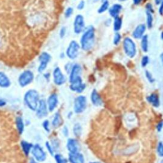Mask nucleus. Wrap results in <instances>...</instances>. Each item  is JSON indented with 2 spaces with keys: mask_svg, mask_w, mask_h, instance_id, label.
<instances>
[{
  "mask_svg": "<svg viewBox=\"0 0 163 163\" xmlns=\"http://www.w3.org/2000/svg\"><path fill=\"white\" fill-rule=\"evenodd\" d=\"M95 43V29L93 26L89 27L83 33L80 39V46L84 51L91 50Z\"/></svg>",
  "mask_w": 163,
  "mask_h": 163,
  "instance_id": "nucleus-1",
  "label": "nucleus"
},
{
  "mask_svg": "<svg viewBox=\"0 0 163 163\" xmlns=\"http://www.w3.org/2000/svg\"><path fill=\"white\" fill-rule=\"evenodd\" d=\"M108 8H109V2L108 0H106L105 2H103L101 5L99 7L98 9V13L103 14L106 11Z\"/></svg>",
  "mask_w": 163,
  "mask_h": 163,
  "instance_id": "nucleus-28",
  "label": "nucleus"
},
{
  "mask_svg": "<svg viewBox=\"0 0 163 163\" xmlns=\"http://www.w3.org/2000/svg\"><path fill=\"white\" fill-rule=\"evenodd\" d=\"M66 34V28L63 26L59 30V37L61 38H63Z\"/></svg>",
  "mask_w": 163,
  "mask_h": 163,
  "instance_id": "nucleus-36",
  "label": "nucleus"
},
{
  "mask_svg": "<svg viewBox=\"0 0 163 163\" xmlns=\"http://www.w3.org/2000/svg\"><path fill=\"white\" fill-rule=\"evenodd\" d=\"M105 1H106V0H101V2H105Z\"/></svg>",
  "mask_w": 163,
  "mask_h": 163,
  "instance_id": "nucleus-51",
  "label": "nucleus"
},
{
  "mask_svg": "<svg viewBox=\"0 0 163 163\" xmlns=\"http://www.w3.org/2000/svg\"><path fill=\"white\" fill-rule=\"evenodd\" d=\"M32 148V154L34 158L38 161L43 162L46 159V154L39 145H35Z\"/></svg>",
  "mask_w": 163,
  "mask_h": 163,
  "instance_id": "nucleus-11",
  "label": "nucleus"
},
{
  "mask_svg": "<svg viewBox=\"0 0 163 163\" xmlns=\"http://www.w3.org/2000/svg\"><path fill=\"white\" fill-rule=\"evenodd\" d=\"M147 34H144L141 40V48L143 52H147L148 51V39Z\"/></svg>",
  "mask_w": 163,
  "mask_h": 163,
  "instance_id": "nucleus-22",
  "label": "nucleus"
},
{
  "mask_svg": "<svg viewBox=\"0 0 163 163\" xmlns=\"http://www.w3.org/2000/svg\"><path fill=\"white\" fill-rule=\"evenodd\" d=\"M24 102L28 107L33 111L37 109L40 101V96L37 90L30 89L24 95Z\"/></svg>",
  "mask_w": 163,
  "mask_h": 163,
  "instance_id": "nucleus-2",
  "label": "nucleus"
},
{
  "mask_svg": "<svg viewBox=\"0 0 163 163\" xmlns=\"http://www.w3.org/2000/svg\"><path fill=\"white\" fill-rule=\"evenodd\" d=\"M160 7H159V12L160 14L161 15H162V3L161 4L159 5Z\"/></svg>",
  "mask_w": 163,
  "mask_h": 163,
  "instance_id": "nucleus-45",
  "label": "nucleus"
},
{
  "mask_svg": "<svg viewBox=\"0 0 163 163\" xmlns=\"http://www.w3.org/2000/svg\"><path fill=\"white\" fill-rule=\"evenodd\" d=\"M48 108L50 112H52L56 108L58 103V98L57 95L55 93H53L50 95L48 98Z\"/></svg>",
  "mask_w": 163,
  "mask_h": 163,
  "instance_id": "nucleus-15",
  "label": "nucleus"
},
{
  "mask_svg": "<svg viewBox=\"0 0 163 163\" xmlns=\"http://www.w3.org/2000/svg\"><path fill=\"white\" fill-rule=\"evenodd\" d=\"M16 126H17V128L18 131H19V134H22L24 131V123H23V120L21 117H18L16 119Z\"/></svg>",
  "mask_w": 163,
  "mask_h": 163,
  "instance_id": "nucleus-27",
  "label": "nucleus"
},
{
  "mask_svg": "<svg viewBox=\"0 0 163 163\" xmlns=\"http://www.w3.org/2000/svg\"><path fill=\"white\" fill-rule=\"evenodd\" d=\"M149 63V57L147 56H144L142 58V61H141V66L142 67L145 68L148 65Z\"/></svg>",
  "mask_w": 163,
  "mask_h": 163,
  "instance_id": "nucleus-32",
  "label": "nucleus"
},
{
  "mask_svg": "<svg viewBox=\"0 0 163 163\" xmlns=\"http://www.w3.org/2000/svg\"><path fill=\"white\" fill-rule=\"evenodd\" d=\"M123 49L127 56L134 58L137 53L136 46L135 41L129 37H126L123 40Z\"/></svg>",
  "mask_w": 163,
  "mask_h": 163,
  "instance_id": "nucleus-3",
  "label": "nucleus"
},
{
  "mask_svg": "<svg viewBox=\"0 0 163 163\" xmlns=\"http://www.w3.org/2000/svg\"><path fill=\"white\" fill-rule=\"evenodd\" d=\"M34 77V73L31 70H25L19 75V78H18V82L21 87H24L33 82Z\"/></svg>",
  "mask_w": 163,
  "mask_h": 163,
  "instance_id": "nucleus-4",
  "label": "nucleus"
},
{
  "mask_svg": "<svg viewBox=\"0 0 163 163\" xmlns=\"http://www.w3.org/2000/svg\"><path fill=\"white\" fill-rule=\"evenodd\" d=\"M53 80L57 86H62L66 82V78L59 67L54 68L53 71Z\"/></svg>",
  "mask_w": 163,
  "mask_h": 163,
  "instance_id": "nucleus-10",
  "label": "nucleus"
},
{
  "mask_svg": "<svg viewBox=\"0 0 163 163\" xmlns=\"http://www.w3.org/2000/svg\"><path fill=\"white\" fill-rule=\"evenodd\" d=\"M142 1L143 0H133V3L135 5H138L142 2Z\"/></svg>",
  "mask_w": 163,
  "mask_h": 163,
  "instance_id": "nucleus-43",
  "label": "nucleus"
},
{
  "mask_svg": "<svg viewBox=\"0 0 163 163\" xmlns=\"http://www.w3.org/2000/svg\"><path fill=\"white\" fill-rule=\"evenodd\" d=\"M51 56L48 52H44L40 54L38 58L40 65L38 66V71L39 73H42V72H44L45 70L48 66V64L51 61Z\"/></svg>",
  "mask_w": 163,
  "mask_h": 163,
  "instance_id": "nucleus-7",
  "label": "nucleus"
},
{
  "mask_svg": "<svg viewBox=\"0 0 163 163\" xmlns=\"http://www.w3.org/2000/svg\"><path fill=\"white\" fill-rule=\"evenodd\" d=\"M122 26V19L119 16L115 18L113 22V29L115 31L119 32Z\"/></svg>",
  "mask_w": 163,
  "mask_h": 163,
  "instance_id": "nucleus-23",
  "label": "nucleus"
},
{
  "mask_svg": "<svg viewBox=\"0 0 163 163\" xmlns=\"http://www.w3.org/2000/svg\"><path fill=\"white\" fill-rule=\"evenodd\" d=\"M162 148H163V145H162V142H159L158 145V148H157V150H158V154L160 157L163 156Z\"/></svg>",
  "mask_w": 163,
  "mask_h": 163,
  "instance_id": "nucleus-35",
  "label": "nucleus"
},
{
  "mask_svg": "<svg viewBox=\"0 0 163 163\" xmlns=\"http://www.w3.org/2000/svg\"><path fill=\"white\" fill-rule=\"evenodd\" d=\"M82 73V67L80 64H74L71 69L70 77H69V81L70 83L73 82L78 77H81L80 75Z\"/></svg>",
  "mask_w": 163,
  "mask_h": 163,
  "instance_id": "nucleus-12",
  "label": "nucleus"
},
{
  "mask_svg": "<svg viewBox=\"0 0 163 163\" xmlns=\"http://www.w3.org/2000/svg\"><path fill=\"white\" fill-rule=\"evenodd\" d=\"M87 107V99L84 96H79L74 101V111L76 113H81Z\"/></svg>",
  "mask_w": 163,
  "mask_h": 163,
  "instance_id": "nucleus-6",
  "label": "nucleus"
},
{
  "mask_svg": "<svg viewBox=\"0 0 163 163\" xmlns=\"http://www.w3.org/2000/svg\"><path fill=\"white\" fill-rule=\"evenodd\" d=\"M52 126L54 127L55 128H59V126H61L62 124V119L61 115L59 112H57L55 114V116H54V118L52 120Z\"/></svg>",
  "mask_w": 163,
  "mask_h": 163,
  "instance_id": "nucleus-24",
  "label": "nucleus"
},
{
  "mask_svg": "<svg viewBox=\"0 0 163 163\" xmlns=\"http://www.w3.org/2000/svg\"><path fill=\"white\" fill-rule=\"evenodd\" d=\"M146 26L144 24H140L138 25L132 33V37L135 39H140L144 35L146 31Z\"/></svg>",
  "mask_w": 163,
  "mask_h": 163,
  "instance_id": "nucleus-14",
  "label": "nucleus"
},
{
  "mask_svg": "<svg viewBox=\"0 0 163 163\" xmlns=\"http://www.w3.org/2000/svg\"><path fill=\"white\" fill-rule=\"evenodd\" d=\"M99 1V0H93V2H98Z\"/></svg>",
  "mask_w": 163,
  "mask_h": 163,
  "instance_id": "nucleus-49",
  "label": "nucleus"
},
{
  "mask_svg": "<svg viewBox=\"0 0 163 163\" xmlns=\"http://www.w3.org/2000/svg\"><path fill=\"white\" fill-rule=\"evenodd\" d=\"M145 77L149 82H150V83L154 82V81H155L154 78L153 77L152 74L149 71H148V70L145 71Z\"/></svg>",
  "mask_w": 163,
  "mask_h": 163,
  "instance_id": "nucleus-33",
  "label": "nucleus"
},
{
  "mask_svg": "<svg viewBox=\"0 0 163 163\" xmlns=\"http://www.w3.org/2000/svg\"><path fill=\"white\" fill-rule=\"evenodd\" d=\"M146 11H150L151 13L154 12V9H153V7L151 3H148L146 5Z\"/></svg>",
  "mask_w": 163,
  "mask_h": 163,
  "instance_id": "nucleus-40",
  "label": "nucleus"
},
{
  "mask_svg": "<svg viewBox=\"0 0 163 163\" xmlns=\"http://www.w3.org/2000/svg\"><path fill=\"white\" fill-rule=\"evenodd\" d=\"M122 9V7L121 5L119 3L114 4L112 7L109 8V14L113 18H116L119 16V14L120 13Z\"/></svg>",
  "mask_w": 163,
  "mask_h": 163,
  "instance_id": "nucleus-18",
  "label": "nucleus"
},
{
  "mask_svg": "<svg viewBox=\"0 0 163 163\" xmlns=\"http://www.w3.org/2000/svg\"><path fill=\"white\" fill-rule=\"evenodd\" d=\"M63 132H64V135L66 136H68V129L66 128V127H64V128L63 129Z\"/></svg>",
  "mask_w": 163,
  "mask_h": 163,
  "instance_id": "nucleus-44",
  "label": "nucleus"
},
{
  "mask_svg": "<svg viewBox=\"0 0 163 163\" xmlns=\"http://www.w3.org/2000/svg\"><path fill=\"white\" fill-rule=\"evenodd\" d=\"M119 2H125V1H126V0H119Z\"/></svg>",
  "mask_w": 163,
  "mask_h": 163,
  "instance_id": "nucleus-50",
  "label": "nucleus"
},
{
  "mask_svg": "<svg viewBox=\"0 0 163 163\" xmlns=\"http://www.w3.org/2000/svg\"><path fill=\"white\" fill-rule=\"evenodd\" d=\"M49 76H50L49 73H46V75H45V78H47V80H49Z\"/></svg>",
  "mask_w": 163,
  "mask_h": 163,
  "instance_id": "nucleus-48",
  "label": "nucleus"
},
{
  "mask_svg": "<svg viewBox=\"0 0 163 163\" xmlns=\"http://www.w3.org/2000/svg\"><path fill=\"white\" fill-rule=\"evenodd\" d=\"M69 161L71 163H84V158L82 154L77 152L69 154Z\"/></svg>",
  "mask_w": 163,
  "mask_h": 163,
  "instance_id": "nucleus-20",
  "label": "nucleus"
},
{
  "mask_svg": "<svg viewBox=\"0 0 163 163\" xmlns=\"http://www.w3.org/2000/svg\"><path fill=\"white\" fill-rule=\"evenodd\" d=\"M30 163H38V162H36V161L33 158H31V159H30Z\"/></svg>",
  "mask_w": 163,
  "mask_h": 163,
  "instance_id": "nucleus-47",
  "label": "nucleus"
},
{
  "mask_svg": "<svg viewBox=\"0 0 163 163\" xmlns=\"http://www.w3.org/2000/svg\"><path fill=\"white\" fill-rule=\"evenodd\" d=\"M155 3L157 5H159L162 3V0H155Z\"/></svg>",
  "mask_w": 163,
  "mask_h": 163,
  "instance_id": "nucleus-46",
  "label": "nucleus"
},
{
  "mask_svg": "<svg viewBox=\"0 0 163 163\" xmlns=\"http://www.w3.org/2000/svg\"><path fill=\"white\" fill-rule=\"evenodd\" d=\"M86 87V84L83 83L82 78L81 77H78L77 79L70 83V89L72 91L77 93H82Z\"/></svg>",
  "mask_w": 163,
  "mask_h": 163,
  "instance_id": "nucleus-9",
  "label": "nucleus"
},
{
  "mask_svg": "<svg viewBox=\"0 0 163 163\" xmlns=\"http://www.w3.org/2000/svg\"><path fill=\"white\" fill-rule=\"evenodd\" d=\"M85 28V21L83 15L78 14L76 15L74 23H73V29L75 34H80L83 32Z\"/></svg>",
  "mask_w": 163,
  "mask_h": 163,
  "instance_id": "nucleus-8",
  "label": "nucleus"
},
{
  "mask_svg": "<svg viewBox=\"0 0 163 163\" xmlns=\"http://www.w3.org/2000/svg\"><path fill=\"white\" fill-rule=\"evenodd\" d=\"M21 146L22 148V150L24 153L26 155H28L29 154L30 150L33 148V145L31 143H29L26 141H22L21 142Z\"/></svg>",
  "mask_w": 163,
  "mask_h": 163,
  "instance_id": "nucleus-25",
  "label": "nucleus"
},
{
  "mask_svg": "<svg viewBox=\"0 0 163 163\" xmlns=\"http://www.w3.org/2000/svg\"><path fill=\"white\" fill-rule=\"evenodd\" d=\"M162 122L161 121L158 124V126H157V129H158V131L159 132H160L161 131V129H162Z\"/></svg>",
  "mask_w": 163,
  "mask_h": 163,
  "instance_id": "nucleus-41",
  "label": "nucleus"
},
{
  "mask_svg": "<svg viewBox=\"0 0 163 163\" xmlns=\"http://www.w3.org/2000/svg\"><path fill=\"white\" fill-rule=\"evenodd\" d=\"M45 146L47 147V148L48 150H49V152H50V154H51L52 155H54V150H53V148H52L51 145H50V143H49V142H46V143H45Z\"/></svg>",
  "mask_w": 163,
  "mask_h": 163,
  "instance_id": "nucleus-39",
  "label": "nucleus"
},
{
  "mask_svg": "<svg viewBox=\"0 0 163 163\" xmlns=\"http://www.w3.org/2000/svg\"><path fill=\"white\" fill-rule=\"evenodd\" d=\"M147 99L151 105L155 108L159 107L160 105V100L159 96L155 93L151 94L147 98Z\"/></svg>",
  "mask_w": 163,
  "mask_h": 163,
  "instance_id": "nucleus-21",
  "label": "nucleus"
},
{
  "mask_svg": "<svg viewBox=\"0 0 163 163\" xmlns=\"http://www.w3.org/2000/svg\"><path fill=\"white\" fill-rule=\"evenodd\" d=\"M153 15L152 13L150 12V11H146V22H147V26L148 29H151L153 26Z\"/></svg>",
  "mask_w": 163,
  "mask_h": 163,
  "instance_id": "nucleus-26",
  "label": "nucleus"
},
{
  "mask_svg": "<svg viewBox=\"0 0 163 163\" xmlns=\"http://www.w3.org/2000/svg\"><path fill=\"white\" fill-rule=\"evenodd\" d=\"M85 7V2L83 1V0H82L79 2V3L77 5V9L78 10H82Z\"/></svg>",
  "mask_w": 163,
  "mask_h": 163,
  "instance_id": "nucleus-38",
  "label": "nucleus"
},
{
  "mask_svg": "<svg viewBox=\"0 0 163 163\" xmlns=\"http://www.w3.org/2000/svg\"><path fill=\"white\" fill-rule=\"evenodd\" d=\"M90 163H97V162H90Z\"/></svg>",
  "mask_w": 163,
  "mask_h": 163,
  "instance_id": "nucleus-52",
  "label": "nucleus"
},
{
  "mask_svg": "<svg viewBox=\"0 0 163 163\" xmlns=\"http://www.w3.org/2000/svg\"><path fill=\"white\" fill-rule=\"evenodd\" d=\"M73 132L76 137H80L82 134V126L80 124H75L73 127Z\"/></svg>",
  "mask_w": 163,
  "mask_h": 163,
  "instance_id": "nucleus-29",
  "label": "nucleus"
},
{
  "mask_svg": "<svg viewBox=\"0 0 163 163\" xmlns=\"http://www.w3.org/2000/svg\"><path fill=\"white\" fill-rule=\"evenodd\" d=\"M73 13V8L72 7H68L64 11V16L66 18L70 17Z\"/></svg>",
  "mask_w": 163,
  "mask_h": 163,
  "instance_id": "nucleus-34",
  "label": "nucleus"
},
{
  "mask_svg": "<svg viewBox=\"0 0 163 163\" xmlns=\"http://www.w3.org/2000/svg\"><path fill=\"white\" fill-rule=\"evenodd\" d=\"M79 50L80 45L78 44V42L75 40H72L70 41L67 49H66V56L70 59H75L78 56Z\"/></svg>",
  "mask_w": 163,
  "mask_h": 163,
  "instance_id": "nucleus-5",
  "label": "nucleus"
},
{
  "mask_svg": "<svg viewBox=\"0 0 163 163\" xmlns=\"http://www.w3.org/2000/svg\"><path fill=\"white\" fill-rule=\"evenodd\" d=\"M11 85V82L8 77L2 71H0V87L8 88Z\"/></svg>",
  "mask_w": 163,
  "mask_h": 163,
  "instance_id": "nucleus-19",
  "label": "nucleus"
},
{
  "mask_svg": "<svg viewBox=\"0 0 163 163\" xmlns=\"http://www.w3.org/2000/svg\"><path fill=\"white\" fill-rule=\"evenodd\" d=\"M37 110V116L39 118H44L47 116V106L46 101L44 99H41L39 101Z\"/></svg>",
  "mask_w": 163,
  "mask_h": 163,
  "instance_id": "nucleus-13",
  "label": "nucleus"
},
{
  "mask_svg": "<svg viewBox=\"0 0 163 163\" xmlns=\"http://www.w3.org/2000/svg\"><path fill=\"white\" fill-rule=\"evenodd\" d=\"M55 159L57 163H67L68 161L61 154H56L55 155Z\"/></svg>",
  "mask_w": 163,
  "mask_h": 163,
  "instance_id": "nucleus-30",
  "label": "nucleus"
},
{
  "mask_svg": "<svg viewBox=\"0 0 163 163\" xmlns=\"http://www.w3.org/2000/svg\"><path fill=\"white\" fill-rule=\"evenodd\" d=\"M90 100H91L92 103L96 106H100L103 104L101 96L96 89H94L90 94Z\"/></svg>",
  "mask_w": 163,
  "mask_h": 163,
  "instance_id": "nucleus-17",
  "label": "nucleus"
},
{
  "mask_svg": "<svg viewBox=\"0 0 163 163\" xmlns=\"http://www.w3.org/2000/svg\"><path fill=\"white\" fill-rule=\"evenodd\" d=\"M120 41H121V35H120V34L119 32H117L116 34H115L114 37H113L114 45H119Z\"/></svg>",
  "mask_w": 163,
  "mask_h": 163,
  "instance_id": "nucleus-31",
  "label": "nucleus"
},
{
  "mask_svg": "<svg viewBox=\"0 0 163 163\" xmlns=\"http://www.w3.org/2000/svg\"><path fill=\"white\" fill-rule=\"evenodd\" d=\"M43 126L44 128L45 129V130L49 132L50 131V129H49V120H45V121L44 122V124H43Z\"/></svg>",
  "mask_w": 163,
  "mask_h": 163,
  "instance_id": "nucleus-37",
  "label": "nucleus"
},
{
  "mask_svg": "<svg viewBox=\"0 0 163 163\" xmlns=\"http://www.w3.org/2000/svg\"><path fill=\"white\" fill-rule=\"evenodd\" d=\"M6 105V101L2 99H0V107H3Z\"/></svg>",
  "mask_w": 163,
  "mask_h": 163,
  "instance_id": "nucleus-42",
  "label": "nucleus"
},
{
  "mask_svg": "<svg viewBox=\"0 0 163 163\" xmlns=\"http://www.w3.org/2000/svg\"><path fill=\"white\" fill-rule=\"evenodd\" d=\"M67 148L71 154L78 152L79 150V144L75 139H69L67 143Z\"/></svg>",
  "mask_w": 163,
  "mask_h": 163,
  "instance_id": "nucleus-16",
  "label": "nucleus"
}]
</instances>
